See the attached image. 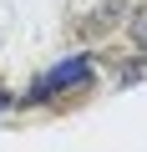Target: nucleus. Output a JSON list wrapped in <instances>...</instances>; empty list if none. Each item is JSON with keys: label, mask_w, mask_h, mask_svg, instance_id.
I'll list each match as a JSON object with an SVG mask.
<instances>
[{"label": "nucleus", "mask_w": 147, "mask_h": 152, "mask_svg": "<svg viewBox=\"0 0 147 152\" xmlns=\"http://www.w3.org/2000/svg\"><path fill=\"white\" fill-rule=\"evenodd\" d=\"M127 31H132V41H137V51H147V5L127 20Z\"/></svg>", "instance_id": "f03ea898"}, {"label": "nucleus", "mask_w": 147, "mask_h": 152, "mask_svg": "<svg viewBox=\"0 0 147 152\" xmlns=\"http://www.w3.org/2000/svg\"><path fill=\"white\" fill-rule=\"evenodd\" d=\"M81 81H91V56H66L61 66H51L41 81L31 86V96H26V102H46V96L71 91V86H81Z\"/></svg>", "instance_id": "f257e3e1"}]
</instances>
